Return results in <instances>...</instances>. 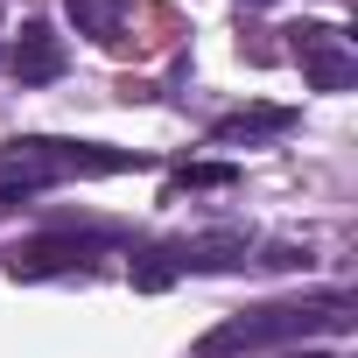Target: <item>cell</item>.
<instances>
[{
	"mask_svg": "<svg viewBox=\"0 0 358 358\" xmlns=\"http://www.w3.org/2000/svg\"><path fill=\"white\" fill-rule=\"evenodd\" d=\"M288 127H295V113H288V106H253V113L218 120V127H211V141H218V148H239V141H267V134H288Z\"/></svg>",
	"mask_w": 358,
	"mask_h": 358,
	"instance_id": "obj_6",
	"label": "cell"
},
{
	"mask_svg": "<svg viewBox=\"0 0 358 358\" xmlns=\"http://www.w3.org/2000/svg\"><path fill=\"white\" fill-rule=\"evenodd\" d=\"M176 274H183V267H176L169 253H141V260H134V288H141V295H162Z\"/></svg>",
	"mask_w": 358,
	"mask_h": 358,
	"instance_id": "obj_9",
	"label": "cell"
},
{
	"mask_svg": "<svg viewBox=\"0 0 358 358\" xmlns=\"http://www.w3.org/2000/svg\"><path fill=\"white\" fill-rule=\"evenodd\" d=\"M316 323H337V316H309V309H267L260 323H225L204 337V358L232 351V344H267V337H295V330H316Z\"/></svg>",
	"mask_w": 358,
	"mask_h": 358,
	"instance_id": "obj_4",
	"label": "cell"
},
{
	"mask_svg": "<svg viewBox=\"0 0 358 358\" xmlns=\"http://www.w3.org/2000/svg\"><path fill=\"white\" fill-rule=\"evenodd\" d=\"M253 8H267V0H253Z\"/></svg>",
	"mask_w": 358,
	"mask_h": 358,
	"instance_id": "obj_12",
	"label": "cell"
},
{
	"mask_svg": "<svg viewBox=\"0 0 358 358\" xmlns=\"http://www.w3.org/2000/svg\"><path fill=\"white\" fill-rule=\"evenodd\" d=\"M302 358H323V351H302Z\"/></svg>",
	"mask_w": 358,
	"mask_h": 358,
	"instance_id": "obj_11",
	"label": "cell"
},
{
	"mask_svg": "<svg viewBox=\"0 0 358 358\" xmlns=\"http://www.w3.org/2000/svg\"><path fill=\"white\" fill-rule=\"evenodd\" d=\"M71 22H78V36L113 43V36H120V22H127V0H71Z\"/></svg>",
	"mask_w": 358,
	"mask_h": 358,
	"instance_id": "obj_8",
	"label": "cell"
},
{
	"mask_svg": "<svg viewBox=\"0 0 358 358\" xmlns=\"http://www.w3.org/2000/svg\"><path fill=\"white\" fill-rule=\"evenodd\" d=\"M246 260V232H211V239H190L176 267H239Z\"/></svg>",
	"mask_w": 358,
	"mask_h": 358,
	"instance_id": "obj_7",
	"label": "cell"
},
{
	"mask_svg": "<svg viewBox=\"0 0 358 358\" xmlns=\"http://www.w3.org/2000/svg\"><path fill=\"white\" fill-rule=\"evenodd\" d=\"M120 169H148V155L134 148H99V141H15L0 155V190L8 197H36L64 176H120Z\"/></svg>",
	"mask_w": 358,
	"mask_h": 358,
	"instance_id": "obj_1",
	"label": "cell"
},
{
	"mask_svg": "<svg viewBox=\"0 0 358 358\" xmlns=\"http://www.w3.org/2000/svg\"><path fill=\"white\" fill-rule=\"evenodd\" d=\"M225 183H232L225 162H197V169H183V190H225Z\"/></svg>",
	"mask_w": 358,
	"mask_h": 358,
	"instance_id": "obj_10",
	"label": "cell"
},
{
	"mask_svg": "<svg viewBox=\"0 0 358 358\" xmlns=\"http://www.w3.org/2000/svg\"><path fill=\"white\" fill-rule=\"evenodd\" d=\"M92 246H99V239H78V232H50V239H29V246H15V253H8V274H15V281L78 274V267L92 260Z\"/></svg>",
	"mask_w": 358,
	"mask_h": 358,
	"instance_id": "obj_3",
	"label": "cell"
},
{
	"mask_svg": "<svg viewBox=\"0 0 358 358\" xmlns=\"http://www.w3.org/2000/svg\"><path fill=\"white\" fill-rule=\"evenodd\" d=\"M57 71H64V43H57L43 22H29L22 43H15V78H22V85H50Z\"/></svg>",
	"mask_w": 358,
	"mask_h": 358,
	"instance_id": "obj_5",
	"label": "cell"
},
{
	"mask_svg": "<svg viewBox=\"0 0 358 358\" xmlns=\"http://www.w3.org/2000/svg\"><path fill=\"white\" fill-rule=\"evenodd\" d=\"M288 36H295L302 78H309L316 92H351V85H358V57L344 50V36H337L330 22H302V29H288Z\"/></svg>",
	"mask_w": 358,
	"mask_h": 358,
	"instance_id": "obj_2",
	"label": "cell"
}]
</instances>
